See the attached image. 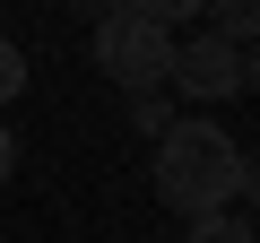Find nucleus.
Wrapping results in <instances>:
<instances>
[{"label":"nucleus","mask_w":260,"mask_h":243,"mask_svg":"<svg viewBox=\"0 0 260 243\" xmlns=\"http://www.w3.org/2000/svg\"><path fill=\"white\" fill-rule=\"evenodd\" d=\"M217 44H251V0H225V9H217Z\"/></svg>","instance_id":"obj_5"},{"label":"nucleus","mask_w":260,"mask_h":243,"mask_svg":"<svg viewBox=\"0 0 260 243\" xmlns=\"http://www.w3.org/2000/svg\"><path fill=\"white\" fill-rule=\"evenodd\" d=\"M130 131H148V139H165V131H174V113H165V96H130Z\"/></svg>","instance_id":"obj_4"},{"label":"nucleus","mask_w":260,"mask_h":243,"mask_svg":"<svg viewBox=\"0 0 260 243\" xmlns=\"http://www.w3.org/2000/svg\"><path fill=\"white\" fill-rule=\"evenodd\" d=\"M95 70L130 96H165V70H174V35L148 26V9H104L95 18Z\"/></svg>","instance_id":"obj_2"},{"label":"nucleus","mask_w":260,"mask_h":243,"mask_svg":"<svg viewBox=\"0 0 260 243\" xmlns=\"http://www.w3.org/2000/svg\"><path fill=\"white\" fill-rule=\"evenodd\" d=\"M191 243H251V226H243V217H200Z\"/></svg>","instance_id":"obj_6"},{"label":"nucleus","mask_w":260,"mask_h":243,"mask_svg":"<svg viewBox=\"0 0 260 243\" xmlns=\"http://www.w3.org/2000/svg\"><path fill=\"white\" fill-rule=\"evenodd\" d=\"M18 87H26V52H18V44H9V35H0V104H9V96H18Z\"/></svg>","instance_id":"obj_7"},{"label":"nucleus","mask_w":260,"mask_h":243,"mask_svg":"<svg viewBox=\"0 0 260 243\" xmlns=\"http://www.w3.org/2000/svg\"><path fill=\"white\" fill-rule=\"evenodd\" d=\"M9 174H18V139L0 131V183H9Z\"/></svg>","instance_id":"obj_8"},{"label":"nucleus","mask_w":260,"mask_h":243,"mask_svg":"<svg viewBox=\"0 0 260 243\" xmlns=\"http://www.w3.org/2000/svg\"><path fill=\"white\" fill-rule=\"evenodd\" d=\"M165 87H182V96H200V104L243 96V87H251V52H234V44H217V35H191V44H174Z\"/></svg>","instance_id":"obj_3"},{"label":"nucleus","mask_w":260,"mask_h":243,"mask_svg":"<svg viewBox=\"0 0 260 243\" xmlns=\"http://www.w3.org/2000/svg\"><path fill=\"white\" fill-rule=\"evenodd\" d=\"M156 191H165V208H182L200 226V217H225V200L251 191V165H243V148L217 131V122L200 113V122H174V131L156 139Z\"/></svg>","instance_id":"obj_1"}]
</instances>
